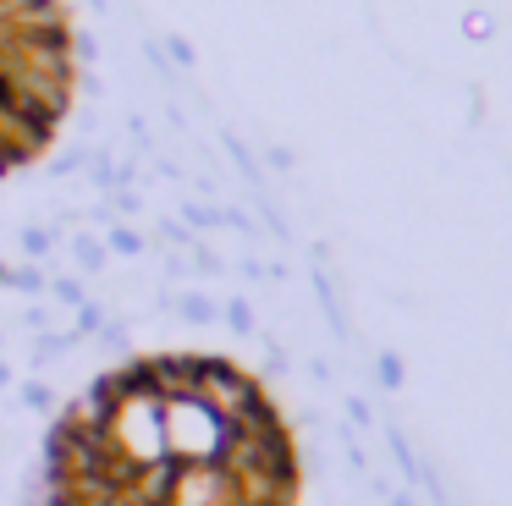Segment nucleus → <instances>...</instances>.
<instances>
[{
  "mask_svg": "<svg viewBox=\"0 0 512 506\" xmlns=\"http://www.w3.org/2000/svg\"><path fill=\"white\" fill-rule=\"evenodd\" d=\"M45 402H50V391H45L39 380H34V385H23V407H45Z\"/></svg>",
  "mask_w": 512,
  "mask_h": 506,
  "instance_id": "obj_6",
  "label": "nucleus"
},
{
  "mask_svg": "<svg viewBox=\"0 0 512 506\" xmlns=\"http://www.w3.org/2000/svg\"><path fill=\"white\" fill-rule=\"evenodd\" d=\"M56 303H78V286H72V281H56Z\"/></svg>",
  "mask_w": 512,
  "mask_h": 506,
  "instance_id": "obj_8",
  "label": "nucleus"
},
{
  "mask_svg": "<svg viewBox=\"0 0 512 506\" xmlns=\"http://www.w3.org/2000/svg\"><path fill=\"white\" fill-rule=\"evenodd\" d=\"M380 385H386V391H397V385H402V358L380 352Z\"/></svg>",
  "mask_w": 512,
  "mask_h": 506,
  "instance_id": "obj_4",
  "label": "nucleus"
},
{
  "mask_svg": "<svg viewBox=\"0 0 512 506\" xmlns=\"http://www.w3.org/2000/svg\"><path fill=\"white\" fill-rule=\"evenodd\" d=\"M347 413H353V424H369V402H364V396H353V402H347Z\"/></svg>",
  "mask_w": 512,
  "mask_h": 506,
  "instance_id": "obj_7",
  "label": "nucleus"
},
{
  "mask_svg": "<svg viewBox=\"0 0 512 506\" xmlns=\"http://www.w3.org/2000/svg\"><path fill=\"white\" fill-rule=\"evenodd\" d=\"M177 308H182V314H188V319H193V325H215V308H210V303H204V297H182V303H177Z\"/></svg>",
  "mask_w": 512,
  "mask_h": 506,
  "instance_id": "obj_3",
  "label": "nucleus"
},
{
  "mask_svg": "<svg viewBox=\"0 0 512 506\" xmlns=\"http://www.w3.org/2000/svg\"><path fill=\"white\" fill-rule=\"evenodd\" d=\"M391 506H413V501H408V495H397V501H391Z\"/></svg>",
  "mask_w": 512,
  "mask_h": 506,
  "instance_id": "obj_10",
  "label": "nucleus"
},
{
  "mask_svg": "<svg viewBox=\"0 0 512 506\" xmlns=\"http://www.w3.org/2000/svg\"><path fill=\"white\" fill-rule=\"evenodd\" d=\"M166 506H243V484L226 462H171Z\"/></svg>",
  "mask_w": 512,
  "mask_h": 506,
  "instance_id": "obj_2",
  "label": "nucleus"
},
{
  "mask_svg": "<svg viewBox=\"0 0 512 506\" xmlns=\"http://www.w3.org/2000/svg\"><path fill=\"white\" fill-rule=\"evenodd\" d=\"M188 374H193V391H199L204 402L221 407V413L232 418V424L270 413L265 385H259L248 369H237V363H226V358H188Z\"/></svg>",
  "mask_w": 512,
  "mask_h": 506,
  "instance_id": "obj_1",
  "label": "nucleus"
},
{
  "mask_svg": "<svg viewBox=\"0 0 512 506\" xmlns=\"http://www.w3.org/2000/svg\"><path fill=\"white\" fill-rule=\"evenodd\" d=\"M226 319H232V330H254V314H248V303H232V308H226Z\"/></svg>",
  "mask_w": 512,
  "mask_h": 506,
  "instance_id": "obj_5",
  "label": "nucleus"
},
{
  "mask_svg": "<svg viewBox=\"0 0 512 506\" xmlns=\"http://www.w3.org/2000/svg\"><path fill=\"white\" fill-rule=\"evenodd\" d=\"M6 385H12V369H6V363H0V391H6Z\"/></svg>",
  "mask_w": 512,
  "mask_h": 506,
  "instance_id": "obj_9",
  "label": "nucleus"
}]
</instances>
